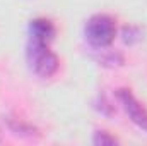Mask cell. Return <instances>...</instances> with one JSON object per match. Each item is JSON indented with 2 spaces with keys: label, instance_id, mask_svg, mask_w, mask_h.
Here are the masks:
<instances>
[{
  "label": "cell",
  "instance_id": "obj_1",
  "mask_svg": "<svg viewBox=\"0 0 147 146\" xmlns=\"http://www.w3.org/2000/svg\"><path fill=\"white\" fill-rule=\"evenodd\" d=\"M26 55H28L29 67L39 77H51L58 71V65H60L58 57L48 48V43H43V41L31 38L28 43Z\"/></svg>",
  "mask_w": 147,
  "mask_h": 146
},
{
  "label": "cell",
  "instance_id": "obj_2",
  "mask_svg": "<svg viewBox=\"0 0 147 146\" xmlns=\"http://www.w3.org/2000/svg\"><path fill=\"white\" fill-rule=\"evenodd\" d=\"M86 38L87 41L96 46V48H105V46H110L113 43V40L116 36V24H115V19L106 16V14H98V16H92L87 24H86Z\"/></svg>",
  "mask_w": 147,
  "mask_h": 146
},
{
  "label": "cell",
  "instance_id": "obj_3",
  "mask_svg": "<svg viewBox=\"0 0 147 146\" xmlns=\"http://www.w3.org/2000/svg\"><path fill=\"white\" fill-rule=\"evenodd\" d=\"M118 100L123 105L125 112L128 113L130 120L140 127L142 131H147V110L146 107L132 95L130 89H118Z\"/></svg>",
  "mask_w": 147,
  "mask_h": 146
},
{
  "label": "cell",
  "instance_id": "obj_4",
  "mask_svg": "<svg viewBox=\"0 0 147 146\" xmlns=\"http://www.w3.org/2000/svg\"><path fill=\"white\" fill-rule=\"evenodd\" d=\"M29 36L43 43H50L55 38V26L48 19H34L29 24Z\"/></svg>",
  "mask_w": 147,
  "mask_h": 146
},
{
  "label": "cell",
  "instance_id": "obj_5",
  "mask_svg": "<svg viewBox=\"0 0 147 146\" xmlns=\"http://www.w3.org/2000/svg\"><path fill=\"white\" fill-rule=\"evenodd\" d=\"M94 145H101V146H105V145H116L118 143V139L115 138V136H111L110 132H106V131H99V132H96V136H94Z\"/></svg>",
  "mask_w": 147,
  "mask_h": 146
}]
</instances>
